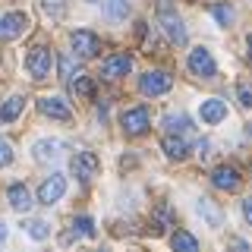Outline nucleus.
Here are the masks:
<instances>
[{
	"mask_svg": "<svg viewBox=\"0 0 252 252\" xmlns=\"http://www.w3.org/2000/svg\"><path fill=\"white\" fill-rule=\"evenodd\" d=\"M158 29H161L173 44H186V38H189V32L183 26V19H180V13L173 10L167 0H161V3H158Z\"/></svg>",
	"mask_w": 252,
	"mask_h": 252,
	"instance_id": "1",
	"label": "nucleus"
},
{
	"mask_svg": "<svg viewBox=\"0 0 252 252\" xmlns=\"http://www.w3.org/2000/svg\"><path fill=\"white\" fill-rule=\"evenodd\" d=\"M69 44H73L76 57H98V51H101V41L94 38V32H89V29L73 32V35H69Z\"/></svg>",
	"mask_w": 252,
	"mask_h": 252,
	"instance_id": "2",
	"label": "nucleus"
},
{
	"mask_svg": "<svg viewBox=\"0 0 252 252\" xmlns=\"http://www.w3.org/2000/svg\"><path fill=\"white\" fill-rule=\"evenodd\" d=\"M170 85H173V79L164 73V69H152V73H145L142 76V82H139V89L145 92V94H167L170 92Z\"/></svg>",
	"mask_w": 252,
	"mask_h": 252,
	"instance_id": "3",
	"label": "nucleus"
},
{
	"mask_svg": "<svg viewBox=\"0 0 252 252\" xmlns=\"http://www.w3.org/2000/svg\"><path fill=\"white\" fill-rule=\"evenodd\" d=\"M26 26H29L26 13H6V16H0V41H16V38L26 32Z\"/></svg>",
	"mask_w": 252,
	"mask_h": 252,
	"instance_id": "4",
	"label": "nucleus"
},
{
	"mask_svg": "<svg viewBox=\"0 0 252 252\" xmlns=\"http://www.w3.org/2000/svg\"><path fill=\"white\" fill-rule=\"evenodd\" d=\"M120 126L129 132V136H145L148 132V110L145 107H129L120 117Z\"/></svg>",
	"mask_w": 252,
	"mask_h": 252,
	"instance_id": "5",
	"label": "nucleus"
},
{
	"mask_svg": "<svg viewBox=\"0 0 252 252\" xmlns=\"http://www.w3.org/2000/svg\"><path fill=\"white\" fill-rule=\"evenodd\" d=\"M26 69L32 79H44L47 69H51V51L47 47H32L29 57H26Z\"/></svg>",
	"mask_w": 252,
	"mask_h": 252,
	"instance_id": "6",
	"label": "nucleus"
},
{
	"mask_svg": "<svg viewBox=\"0 0 252 252\" xmlns=\"http://www.w3.org/2000/svg\"><path fill=\"white\" fill-rule=\"evenodd\" d=\"M189 69H192L195 76H202V79H208V76H215V57H211V51L208 47H192V54H189Z\"/></svg>",
	"mask_w": 252,
	"mask_h": 252,
	"instance_id": "7",
	"label": "nucleus"
},
{
	"mask_svg": "<svg viewBox=\"0 0 252 252\" xmlns=\"http://www.w3.org/2000/svg\"><path fill=\"white\" fill-rule=\"evenodd\" d=\"M69 170H73V177L76 180H92L94 173H98V158H94L92 152H79L73 155V161H69Z\"/></svg>",
	"mask_w": 252,
	"mask_h": 252,
	"instance_id": "8",
	"label": "nucleus"
},
{
	"mask_svg": "<svg viewBox=\"0 0 252 252\" xmlns=\"http://www.w3.org/2000/svg\"><path fill=\"white\" fill-rule=\"evenodd\" d=\"M38 110H41L44 117H51V120H60V123H69V120H73V110L66 107V101H63V98H54V94H47V98L38 101Z\"/></svg>",
	"mask_w": 252,
	"mask_h": 252,
	"instance_id": "9",
	"label": "nucleus"
},
{
	"mask_svg": "<svg viewBox=\"0 0 252 252\" xmlns=\"http://www.w3.org/2000/svg\"><path fill=\"white\" fill-rule=\"evenodd\" d=\"M63 192H66V180H63L60 173H51V177L41 183V189H38V202H41V205H54Z\"/></svg>",
	"mask_w": 252,
	"mask_h": 252,
	"instance_id": "10",
	"label": "nucleus"
},
{
	"mask_svg": "<svg viewBox=\"0 0 252 252\" xmlns=\"http://www.w3.org/2000/svg\"><path fill=\"white\" fill-rule=\"evenodd\" d=\"M60 155H63V142H57V139H41L32 145V158L38 164H54Z\"/></svg>",
	"mask_w": 252,
	"mask_h": 252,
	"instance_id": "11",
	"label": "nucleus"
},
{
	"mask_svg": "<svg viewBox=\"0 0 252 252\" xmlns=\"http://www.w3.org/2000/svg\"><path fill=\"white\" fill-rule=\"evenodd\" d=\"M132 69V57L129 54H114V57H107L101 63V76L104 79H120Z\"/></svg>",
	"mask_w": 252,
	"mask_h": 252,
	"instance_id": "12",
	"label": "nucleus"
},
{
	"mask_svg": "<svg viewBox=\"0 0 252 252\" xmlns=\"http://www.w3.org/2000/svg\"><path fill=\"white\" fill-rule=\"evenodd\" d=\"M211 183L224 189V192H233V189H240V173L233 167H215L211 170Z\"/></svg>",
	"mask_w": 252,
	"mask_h": 252,
	"instance_id": "13",
	"label": "nucleus"
},
{
	"mask_svg": "<svg viewBox=\"0 0 252 252\" xmlns=\"http://www.w3.org/2000/svg\"><path fill=\"white\" fill-rule=\"evenodd\" d=\"M161 148H164V155L170 158V161H183V158L189 155V145H186V139L183 136H164L161 139Z\"/></svg>",
	"mask_w": 252,
	"mask_h": 252,
	"instance_id": "14",
	"label": "nucleus"
},
{
	"mask_svg": "<svg viewBox=\"0 0 252 252\" xmlns=\"http://www.w3.org/2000/svg\"><path fill=\"white\" fill-rule=\"evenodd\" d=\"M89 3L101 6L104 16H107V19H114V22H120V19L129 16V3H126V0H89Z\"/></svg>",
	"mask_w": 252,
	"mask_h": 252,
	"instance_id": "15",
	"label": "nucleus"
},
{
	"mask_svg": "<svg viewBox=\"0 0 252 252\" xmlns=\"http://www.w3.org/2000/svg\"><path fill=\"white\" fill-rule=\"evenodd\" d=\"M69 92H73L79 101H92V98H94V82H92L89 76L76 73L73 79H69Z\"/></svg>",
	"mask_w": 252,
	"mask_h": 252,
	"instance_id": "16",
	"label": "nucleus"
},
{
	"mask_svg": "<svg viewBox=\"0 0 252 252\" xmlns=\"http://www.w3.org/2000/svg\"><path fill=\"white\" fill-rule=\"evenodd\" d=\"M6 199H10V205L16 211H29L32 208V192L22 183H13L10 189H6Z\"/></svg>",
	"mask_w": 252,
	"mask_h": 252,
	"instance_id": "17",
	"label": "nucleus"
},
{
	"mask_svg": "<svg viewBox=\"0 0 252 252\" xmlns=\"http://www.w3.org/2000/svg\"><path fill=\"white\" fill-rule=\"evenodd\" d=\"M199 114H202L205 123H220L227 117V104H224V101H218V98H211V101H205V104H202Z\"/></svg>",
	"mask_w": 252,
	"mask_h": 252,
	"instance_id": "18",
	"label": "nucleus"
},
{
	"mask_svg": "<svg viewBox=\"0 0 252 252\" xmlns=\"http://www.w3.org/2000/svg\"><path fill=\"white\" fill-rule=\"evenodd\" d=\"M22 107H26V98H22V94H13V98H6L3 104H0V120H3V123H13L16 117L22 114Z\"/></svg>",
	"mask_w": 252,
	"mask_h": 252,
	"instance_id": "19",
	"label": "nucleus"
},
{
	"mask_svg": "<svg viewBox=\"0 0 252 252\" xmlns=\"http://www.w3.org/2000/svg\"><path fill=\"white\" fill-rule=\"evenodd\" d=\"M164 126H167V132H173V136H186V132H192V120H189L186 114H167V117H164Z\"/></svg>",
	"mask_w": 252,
	"mask_h": 252,
	"instance_id": "20",
	"label": "nucleus"
},
{
	"mask_svg": "<svg viewBox=\"0 0 252 252\" xmlns=\"http://www.w3.org/2000/svg\"><path fill=\"white\" fill-rule=\"evenodd\" d=\"M170 246L173 252H199V243H195V236L189 230H177L170 236Z\"/></svg>",
	"mask_w": 252,
	"mask_h": 252,
	"instance_id": "21",
	"label": "nucleus"
},
{
	"mask_svg": "<svg viewBox=\"0 0 252 252\" xmlns=\"http://www.w3.org/2000/svg\"><path fill=\"white\" fill-rule=\"evenodd\" d=\"M199 215H202V220H208L211 227H220V224H224L220 208H218L215 202H208V199H199Z\"/></svg>",
	"mask_w": 252,
	"mask_h": 252,
	"instance_id": "22",
	"label": "nucleus"
},
{
	"mask_svg": "<svg viewBox=\"0 0 252 252\" xmlns=\"http://www.w3.org/2000/svg\"><path fill=\"white\" fill-rule=\"evenodd\" d=\"M26 233L32 236V240H47L51 227H47V220H29V224H26Z\"/></svg>",
	"mask_w": 252,
	"mask_h": 252,
	"instance_id": "23",
	"label": "nucleus"
},
{
	"mask_svg": "<svg viewBox=\"0 0 252 252\" xmlns=\"http://www.w3.org/2000/svg\"><path fill=\"white\" fill-rule=\"evenodd\" d=\"M73 233H76V236H85V240H92V236H94L92 218H76V220H73Z\"/></svg>",
	"mask_w": 252,
	"mask_h": 252,
	"instance_id": "24",
	"label": "nucleus"
},
{
	"mask_svg": "<svg viewBox=\"0 0 252 252\" xmlns=\"http://www.w3.org/2000/svg\"><path fill=\"white\" fill-rule=\"evenodd\" d=\"M41 6H44L47 16H54V19H60V16L66 13V0H41Z\"/></svg>",
	"mask_w": 252,
	"mask_h": 252,
	"instance_id": "25",
	"label": "nucleus"
},
{
	"mask_svg": "<svg viewBox=\"0 0 252 252\" xmlns=\"http://www.w3.org/2000/svg\"><path fill=\"white\" fill-rule=\"evenodd\" d=\"M211 13H215V19L220 22V26H230L233 22V10L227 3H218V6H211Z\"/></svg>",
	"mask_w": 252,
	"mask_h": 252,
	"instance_id": "26",
	"label": "nucleus"
},
{
	"mask_svg": "<svg viewBox=\"0 0 252 252\" xmlns=\"http://www.w3.org/2000/svg\"><path fill=\"white\" fill-rule=\"evenodd\" d=\"M236 94H240L243 107H252V82H240V85H236Z\"/></svg>",
	"mask_w": 252,
	"mask_h": 252,
	"instance_id": "27",
	"label": "nucleus"
},
{
	"mask_svg": "<svg viewBox=\"0 0 252 252\" xmlns=\"http://www.w3.org/2000/svg\"><path fill=\"white\" fill-rule=\"evenodd\" d=\"M10 161H13V148H10V142L0 136V167H6Z\"/></svg>",
	"mask_w": 252,
	"mask_h": 252,
	"instance_id": "28",
	"label": "nucleus"
},
{
	"mask_svg": "<svg viewBox=\"0 0 252 252\" xmlns=\"http://www.w3.org/2000/svg\"><path fill=\"white\" fill-rule=\"evenodd\" d=\"M73 69H76L73 60H69V57H60V73H63V79H73Z\"/></svg>",
	"mask_w": 252,
	"mask_h": 252,
	"instance_id": "29",
	"label": "nucleus"
},
{
	"mask_svg": "<svg viewBox=\"0 0 252 252\" xmlns=\"http://www.w3.org/2000/svg\"><path fill=\"white\" fill-rule=\"evenodd\" d=\"M227 249H230V252H249V243L240 240V236H233V240L227 243Z\"/></svg>",
	"mask_w": 252,
	"mask_h": 252,
	"instance_id": "30",
	"label": "nucleus"
},
{
	"mask_svg": "<svg viewBox=\"0 0 252 252\" xmlns=\"http://www.w3.org/2000/svg\"><path fill=\"white\" fill-rule=\"evenodd\" d=\"M243 215H246V220L252 224V199H246V202H243Z\"/></svg>",
	"mask_w": 252,
	"mask_h": 252,
	"instance_id": "31",
	"label": "nucleus"
},
{
	"mask_svg": "<svg viewBox=\"0 0 252 252\" xmlns=\"http://www.w3.org/2000/svg\"><path fill=\"white\" fill-rule=\"evenodd\" d=\"M3 246H6V224L0 220V249H3Z\"/></svg>",
	"mask_w": 252,
	"mask_h": 252,
	"instance_id": "32",
	"label": "nucleus"
},
{
	"mask_svg": "<svg viewBox=\"0 0 252 252\" xmlns=\"http://www.w3.org/2000/svg\"><path fill=\"white\" fill-rule=\"evenodd\" d=\"M249 63H252V35H249Z\"/></svg>",
	"mask_w": 252,
	"mask_h": 252,
	"instance_id": "33",
	"label": "nucleus"
},
{
	"mask_svg": "<svg viewBox=\"0 0 252 252\" xmlns=\"http://www.w3.org/2000/svg\"><path fill=\"white\" fill-rule=\"evenodd\" d=\"M249 136H252V123H249Z\"/></svg>",
	"mask_w": 252,
	"mask_h": 252,
	"instance_id": "34",
	"label": "nucleus"
}]
</instances>
